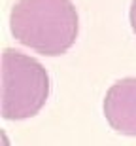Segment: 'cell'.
<instances>
[{
  "instance_id": "cell-1",
  "label": "cell",
  "mask_w": 136,
  "mask_h": 146,
  "mask_svg": "<svg viewBox=\"0 0 136 146\" xmlns=\"http://www.w3.org/2000/svg\"><path fill=\"white\" fill-rule=\"evenodd\" d=\"M78 29L72 0H17L10 13L13 38L45 57L66 53L76 42Z\"/></svg>"
},
{
  "instance_id": "cell-3",
  "label": "cell",
  "mask_w": 136,
  "mask_h": 146,
  "mask_svg": "<svg viewBox=\"0 0 136 146\" xmlns=\"http://www.w3.org/2000/svg\"><path fill=\"white\" fill-rule=\"evenodd\" d=\"M102 108L114 131L136 137V78L115 82L104 97Z\"/></svg>"
},
{
  "instance_id": "cell-4",
  "label": "cell",
  "mask_w": 136,
  "mask_h": 146,
  "mask_svg": "<svg viewBox=\"0 0 136 146\" xmlns=\"http://www.w3.org/2000/svg\"><path fill=\"white\" fill-rule=\"evenodd\" d=\"M129 19H131V27L136 34V0L131 2V11H129Z\"/></svg>"
},
{
  "instance_id": "cell-2",
  "label": "cell",
  "mask_w": 136,
  "mask_h": 146,
  "mask_svg": "<svg viewBox=\"0 0 136 146\" xmlns=\"http://www.w3.org/2000/svg\"><path fill=\"white\" fill-rule=\"evenodd\" d=\"M0 114L4 119H27L44 108L49 97V76L42 63L17 49L2 51Z\"/></svg>"
}]
</instances>
